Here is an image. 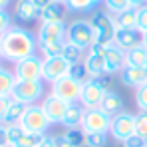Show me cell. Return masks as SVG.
<instances>
[{"mask_svg": "<svg viewBox=\"0 0 147 147\" xmlns=\"http://www.w3.org/2000/svg\"><path fill=\"white\" fill-rule=\"evenodd\" d=\"M38 50L36 36L22 26H10L2 36H0V52L4 62H20L28 56H34Z\"/></svg>", "mask_w": 147, "mask_h": 147, "instance_id": "6da1fadb", "label": "cell"}, {"mask_svg": "<svg viewBox=\"0 0 147 147\" xmlns=\"http://www.w3.org/2000/svg\"><path fill=\"white\" fill-rule=\"evenodd\" d=\"M46 82L44 80H16L10 98L24 105H34L46 98Z\"/></svg>", "mask_w": 147, "mask_h": 147, "instance_id": "7a4b0ae2", "label": "cell"}, {"mask_svg": "<svg viewBox=\"0 0 147 147\" xmlns=\"http://www.w3.org/2000/svg\"><path fill=\"white\" fill-rule=\"evenodd\" d=\"M66 40L88 52L96 44V28L92 26L90 20H84V18L72 20L66 30Z\"/></svg>", "mask_w": 147, "mask_h": 147, "instance_id": "3957f363", "label": "cell"}, {"mask_svg": "<svg viewBox=\"0 0 147 147\" xmlns=\"http://www.w3.org/2000/svg\"><path fill=\"white\" fill-rule=\"evenodd\" d=\"M109 84H111V76H101L96 80H90L84 84V90H82V99L80 103L86 107V109H96L99 107L101 99L105 96V92L109 90Z\"/></svg>", "mask_w": 147, "mask_h": 147, "instance_id": "277c9868", "label": "cell"}, {"mask_svg": "<svg viewBox=\"0 0 147 147\" xmlns=\"http://www.w3.org/2000/svg\"><path fill=\"white\" fill-rule=\"evenodd\" d=\"M90 22L96 28V44L105 46V48L111 46L113 44V36H115V20H113V16L109 12L94 10Z\"/></svg>", "mask_w": 147, "mask_h": 147, "instance_id": "5b68a950", "label": "cell"}, {"mask_svg": "<svg viewBox=\"0 0 147 147\" xmlns=\"http://www.w3.org/2000/svg\"><path fill=\"white\" fill-rule=\"evenodd\" d=\"M20 125H22V129L28 131V133L46 135L52 123L48 121L42 105L40 103H34V105H28L26 107V113H24V117H22V121H20Z\"/></svg>", "mask_w": 147, "mask_h": 147, "instance_id": "8992f818", "label": "cell"}, {"mask_svg": "<svg viewBox=\"0 0 147 147\" xmlns=\"http://www.w3.org/2000/svg\"><path fill=\"white\" fill-rule=\"evenodd\" d=\"M52 86V92L56 98L64 99L66 103H78L82 99V90H84V84H80L78 80H74L70 76H64L60 80H56Z\"/></svg>", "mask_w": 147, "mask_h": 147, "instance_id": "52a82bcc", "label": "cell"}, {"mask_svg": "<svg viewBox=\"0 0 147 147\" xmlns=\"http://www.w3.org/2000/svg\"><path fill=\"white\" fill-rule=\"evenodd\" d=\"M111 115H107L103 109H86V117L82 121V129L86 133H109L111 129Z\"/></svg>", "mask_w": 147, "mask_h": 147, "instance_id": "ba28073f", "label": "cell"}, {"mask_svg": "<svg viewBox=\"0 0 147 147\" xmlns=\"http://www.w3.org/2000/svg\"><path fill=\"white\" fill-rule=\"evenodd\" d=\"M105 46H99L94 44L92 48L86 52V58H84V66L88 70V76L92 80L105 76Z\"/></svg>", "mask_w": 147, "mask_h": 147, "instance_id": "9c48e42d", "label": "cell"}, {"mask_svg": "<svg viewBox=\"0 0 147 147\" xmlns=\"http://www.w3.org/2000/svg\"><path fill=\"white\" fill-rule=\"evenodd\" d=\"M42 62L44 58H40L38 54L28 56L14 64L12 72L16 76V80H42Z\"/></svg>", "mask_w": 147, "mask_h": 147, "instance_id": "30bf717a", "label": "cell"}, {"mask_svg": "<svg viewBox=\"0 0 147 147\" xmlns=\"http://www.w3.org/2000/svg\"><path fill=\"white\" fill-rule=\"evenodd\" d=\"M70 62L64 58V56H54V58H44L42 62V80L48 82V84H54L56 80L68 76L70 72Z\"/></svg>", "mask_w": 147, "mask_h": 147, "instance_id": "8fae6325", "label": "cell"}, {"mask_svg": "<svg viewBox=\"0 0 147 147\" xmlns=\"http://www.w3.org/2000/svg\"><path fill=\"white\" fill-rule=\"evenodd\" d=\"M111 137L117 139V141H125L129 139L131 135H135V115L133 113H127V111H121L119 115H115L111 119V129H109Z\"/></svg>", "mask_w": 147, "mask_h": 147, "instance_id": "7c38bea8", "label": "cell"}, {"mask_svg": "<svg viewBox=\"0 0 147 147\" xmlns=\"http://www.w3.org/2000/svg\"><path fill=\"white\" fill-rule=\"evenodd\" d=\"M66 22H50V24H40L36 32V40H38V48L54 44V42H64L66 40Z\"/></svg>", "mask_w": 147, "mask_h": 147, "instance_id": "4fadbf2b", "label": "cell"}, {"mask_svg": "<svg viewBox=\"0 0 147 147\" xmlns=\"http://www.w3.org/2000/svg\"><path fill=\"white\" fill-rule=\"evenodd\" d=\"M40 105H42V109H44V113L52 125H62L66 109H68V103L64 99L56 98L54 94H46V98L40 101Z\"/></svg>", "mask_w": 147, "mask_h": 147, "instance_id": "5bb4252c", "label": "cell"}, {"mask_svg": "<svg viewBox=\"0 0 147 147\" xmlns=\"http://www.w3.org/2000/svg\"><path fill=\"white\" fill-rule=\"evenodd\" d=\"M113 44L123 52H129L143 44V32L139 28H115Z\"/></svg>", "mask_w": 147, "mask_h": 147, "instance_id": "9a60e30c", "label": "cell"}, {"mask_svg": "<svg viewBox=\"0 0 147 147\" xmlns=\"http://www.w3.org/2000/svg\"><path fill=\"white\" fill-rule=\"evenodd\" d=\"M125 52L121 48H117L115 44L107 46L105 50V76H113V74H121L125 68Z\"/></svg>", "mask_w": 147, "mask_h": 147, "instance_id": "2e32d148", "label": "cell"}, {"mask_svg": "<svg viewBox=\"0 0 147 147\" xmlns=\"http://www.w3.org/2000/svg\"><path fill=\"white\" fill-rule=\"evenodd\" d=\"M119 78H121V84L125 88H133V90L147 84V72L141 66H125L119 74Z\"/></svg>", "mask_w": 147, "mask_h": 147, "instance_id": "e0dca14e", "label": "cell"}, {"mask_svg": "<svg viewBox=\"0 0 147 147\" xmlns=\"http://www.w3.org/2000/svg\"><path fill=\"white\" fill-rule=\"evenodd\" d=\"M66 10H68V6L64 4V2H52L46 10H42L40 12V16H38V20H40V24H50V22H66Z\"/></svg>", "mask_w": 147, "mask_h": 147, "instance_id": "ac0fdd59", "label": "cell"}, {"mask_svg": "<svg viewBox=\"0 0 147 147\" xmlns=\"http://www.w3.org/2000/svg\"><path fill=\"white\" fill-rule=\"evenodd\" d=\"M123 107H125L123 98L117 92H113V90H107L105 96H103V99H101V103H99V109H103V111H105L107 115H111V117L119 115L123 111Z\"/></svg>", "mask_w": 147, "mask_h": 147, "instance_id": "d6986e66", "label": "cell"}, {"mask_svg": "<svg viewBox=\"0 0 147 147\" xmlns=\"http://www.w3.org/2000/svg\"><path fill=\"white\" fill-rule=\"evenodd\" d=\"M14 16L20 22H34V20H38L40 10L34 6L32 0H18L14 6Z\"/></svg>", "mask_w": 147, "mask_h": 147, "instance_id": "ffe728a7", "label": "cell"}, {"mask_svg": "<svg viewBox=\"0 0 147 147\" xmlns=\"http://www.w3.org/2000/svg\"><path fill=\"white\" fill-rule=\"evenodd\" d=\"M84 117H86V107L80 101L78 103H68V109H66V115H64L62 125H66L68 129L70 127H82Z\"/></svg>", "mask_w": 147, "mask_h": 147, "instance_id": "44dd1931", "label": "cell"}, {"mask_svg": "<svg viewBox=\"0 0 147 147\" xmlns=\"http://www.w3.org/2000/svg\"><path fill=\"white\" fill-rule=\"evenodd\" d=\"M137 18H139V8H127L113 16L115 28H137Z\"/></svg>", "mask_w": 147, "mask_h": 147, "instance_id": "7402d4cb", "label": "cell"}, {"mask_svg": "<svg viewBox=\"0 0 147 147\" xmlns=\"http://www.w3.org/2000/svg\"><path fill=\"white\" fill-rule=\"evenodd\" d=\"M125 66H141V68H145V62H147V48L141 44V46H137V48L129 50V52H125Z\"/></svg>", "mask_w": 147, "mask_h": 147, "instance_id": "603a6c76", "label": "cell"}, {"mask_svg": "<svg viewBox=\"0 0 147 147\" xmlns=\"http://www.w3.org/2000/svg\"><path fill=\"white\" fill-rule=\"evenodd\" d=\"M16 84V76L12 70L0 66V96H10L12 94V88Z\"/></svg>", "mask_w": 147, "mask_h": 147, "instance_id": "cb8c5ba5", "label": "cell"}, {"mask_svg": "<svg viewBox=\"0 0 147 147\" xmlns=\"http://www.w3.org/2000/svg\"><path fill=\"white\" fill-rule=\"evenodd\" d=\"M62 56H64L70 64H78V62H84V58H86V50H82L80 46H76V44H72V42L66 40L64 50H62Z\"/></svg>", "mask_w": 147, "mask_h": 147, "instance_id": "d4e9b609", "label": "cell"}, {"mask_svg": "<svg viewBox=\"0 0 147 147\" xmlns=\"http://www.w3.org/2000/svg\"><path fill=\"white\" fill-rule=\"evenodd\" d=\"M26 107L28 105L20 103V101H12V107H10V111L4 119V125H20V121H22V117L26 113Z\"/></svg>", "mask_w": 147, "mask_h": 147, "instance_id": "484cf974", "label": "cell"}, {"mask_svg": "<svg viewBox=\"0 0 147 147\" xmlns=\"http://www.w3.org/2000/svg\"><path fill=\"white\" fill-rule=\"evenodd\" d=\"M99 0H68L66 6L72 12H94L98 8Z\"/></svg>", "mask_w": 147, "mask_h": 147, "instance_id": "4316f807", "label": "cell"}, {"mask_svg": "<svg viewBox=\"0 0 147 147\" xmlns=\"http://www.w3.org/2000/svg\"><path fill=\"white\" fill-rule=\"evenodd\" d=\"M64 137H66L74 147H82L84 145V139H86V131H84L82 127H70V129H66Z\"/></svg>", "mask_w": 147, "mask_h": 147, "instance_id": "83f0119b", "label": "cell"}, {"mask_svg": "<svg viewBox=\"0 0 147 147\" xmlns=\"http://www.w3.org/2000/svg\"><path fill=\"white\" fill-rule=\"evenodd\" d=\"M70 78L74 80H78L80 84H86V82H90L92 78L88 76V70H86V66H84V62H78V64H72L70 66V72H68Z\"/></svg>", "mask_w": 147, "mask_h": 147, "instance_id": "f1b7e54d", "label": "cell"}, {"mask_svg": "<svg viewBox=\"0 0 147 147\" xmlns=\"http://www.w3.org/2000/svg\"><path fill=\"white\" fill-rule=\"evenodd\" d=\"M107 143V133H86L84 145L86 147H105Z\"/></svg>", "mask_w": 147, "mask_h": 147, "instance_id": "f546056e", "label": "cell"}, {"mask_svg": "<svg viewBox=\"0 0 147 147\" xmlns=\"http://www.w3.org/2000/svg\"><path fill=\"white\" fill-rule=\"evenodd\" d=\"M103 4H105L107 12L113 14V16H117L119 12L127 10V8H131V6H129V0H103Z\"/></svg>", "mask_w": 147, "mask_h": 147, "instance_id": "4dcf8cb0", "label": "cell"}, {"mask_svg": "<svg viewBox=\"0 0 147 147\" xmlns=\"http://www.w3.org/2000/svg\"><path fill=\"white\" fill-rule=\"evenodd\" d=\"M64 44H66V40H64V42H54V44H46V46H42V48H40V52H42V58H54V56H62Z\"/></svg>", "mask_w": 147, "mask_h": 147, "instance_id": "1f68e13d", "label": "cell"}, {"mask_svg": "<svg viewBox=\"0 0 147 147\" xmlns=\"http://www.w3.org/2000/svg\"><path fill=\"white\" fill-rule=\"evenodd\" d=\"M135 135L147 139V111H139L135 115Z\"/></svg>", "mask_w": 147, "mask_h": 147, "instance_id": "d6a6232c", "label": "cell"}, {"mask_svg": "<svg viewBox=\"0 0 147 147\" xmlns=\"http://www.w3.org/2000/svg\"><path fill=\"white\" fill-rule=\"evenodd\" d=\"M135 105H137V109L147 111V84L135 90Z\"/></svg>", "mask_w": 147, "mask_h": 147, "instance_id": "836d02e7", "label": "cell"}, {"mask_svg": "<svg viewBox=\"0 0 147 147\" xmlns=\"http://www.w3.org/2000/svg\"><path fill=\"white\" fill-rule=\"evenodd\" d=\"M12 101H14V99L10 98V96H0V123H4L8 111H10V107H12Z\"/></svg>", "mask_w": 147, "mask_h": 147, "instance_id": "e575fe53", "label": "cell"}, {"mask_svg": "<svg viewBox=\"0 0 147 147\" xmlns=\"http://www.w3.org/2000/svg\"><path fill=\"white\" fill-rule=\"evenodd\" d=\"M123 147H147V139L139 137V135H131L129 139L123 141Z\"/></svg>", "mask_w": 147, "mask_h": 147, "instance_id": "d590c367", "label": "cell"}, {"mask_svg": "<svg viewBox=\"0 0 147 147\" xmlns=\"http://www.w3.org/2000/svg\"><path fill=\"white\" fill-rule=\"evenodd\" d=\"M12 26V20H10V14L6 10H0V36Z\"/></svg>", "mask_w": 147, "mask_h": 147, "instance_id": "8d00e7d4", "label": "cell"}, {"mask_svg": "<svg viewBox=\"0 0 147 147\" xmlns=\"http://www.w3.org/2000/svg\"><path fill=\"white\" fill-rule=\"evenodd\" d=\"M137 28L141 32H147V4L139 8V18H137Z\"/></svg>", "mask_w": 147, "mask_h": 147, "instance_id": "74e56055", "label": "cell"}, {"mask_svg": "<svg viewBox=\"0 0 147 147\" xmlns=\"http://www.w3.org/2000/svg\"><path fill=\"white\" fill-rule=\"evenodd\" d=\"M0 147H10L8 141V127L4 123H0Z\"/></svg>", "mask_w": 147, "mask_h": 147, "instance_id": "f35d334b", "label": "cell"}, {"mask_svg": "<svg viewBox=\"0 0 147 147\" xmlns=\"http://www.w3.org/2000/svg\"><path fill=\"white\" fill-rule=\"evenodd\" d=\"M54 145H56V147H74L72 143H70V141L64 137V135H58V137H54Z\"/></svg>", "mask_w": 147, "mask_h": 147, "instance_id": "ab89813d", "label": "cell"}, {"mask_svg": "<svg viewBox=\"0 0 147 147\" xmlns=\"http://www.w3.org/2000/svg\"><path fill=\"white\" fill-rule=\"evenodd\" d=\"M32 2H34V6L42 12V10H46L50 4H52V2H56V0H32Z\"/></svg>", "mask_w": 147, "mask_h": 147, "instance_id": "60d3db41", "label": "cell"}, {"mask_svg": "<svg viewBox=\"0 0 147 147\" xmlns=\"http://www.w3.org/2000/svg\"><path fill=\"white\" fill-rule=\"evenodd\" d=\"M36 147H56V145H54V137L46 133V135H44V139H42V141H40Z\"/></svg>", "mask_w": 147, "mask_h": 147, "instance_id": "b9f144b4", "label": "cell"}, {"mask_svg": "<svg viewBox=\"0 0 147 147\" xmlns=\"http://www.w3.org/2000/svg\"><path fill=\"white\" fill-rule=\"evenodd\" d=\"M145 4H147V0H129V6L131 8H141Z\"/></svg>", "mask_w": 147, "mask_h": 147, "instance_id": "7bdbcfd3", "label": "cell"}, {"mask_svg": "<svg viewBox=\"0 0 147 147\" xmlns=\"http://www.w3.org/2000/svg\"><path fill=\"white\" fill-rule=\"evenodd\" d=\"M10 6V0H0V10H6Z\"/></svg>", "mask_w": 147, "mask_h": 147, "instance_id": "ee69618b", "label": "cell"}, {"mask_svg": "<svg viewBox=\"0 0 147 147\" xmlns=\"http://www.w3.org/2000/svg\"><path fill=\"white\" fill-rule=\"evenodd\" d=\"M143 46L147 48V32H143Z\"/></svg>", "mask_w": 147, "mask_h": 147, "instance_id": "f6af8a7d", "label": "cell"}, {"mask_svg": "<svg viewBox=\"0 0 147 147\" xmlns=\"http://www.w3.org/2000/svg\"><path fill=\"white\" fill-rule=\"evenodd\" d=\"M58 2H64V4H66V2H68V0H58Z\"/></svg>", "mask_w": 147, "mask_h": 147, "instance_id": "bcb514c9", "label": "cell"}, {"mask_svg": "<svg viewBox=\"0 0 147 147\" xmlns=\"http://www.w3.org/2000/svg\"><path fill=\"white\" fill-rule=\"evenodd\" d=\"M145 72H147V62H145Z\"/></svg>", "mask_w": 147, "mask_h": 147, "instance_id": "7dc6e473", "label": "cell"}, {"mask_svg": "<svg viewBox=\"0 0 147 147\" xmlns=\"http://www.w3.org/2000/svg\"><path fill=\"white\" fill-rule=\"evenodd\" d=\"M0 66H2V64H0Z\"/></svg>", "mask_w": 147, "mask_h": 147, "instance_id": "c3c4849f", "label": "cell"}]
</instances>
